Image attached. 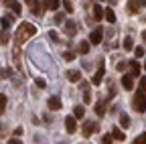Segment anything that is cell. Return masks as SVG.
Listing matches in <instances>:
<instances>
[{"label":"cell","mask_w":146,"mask_h":144,"mask_svg":"<svg viewBox=\"0 0 146 144\" xmlns=\"http://www.w3.org/2000/svg\"><path fill=\"white\" fill-rule=\"evenodd\" d=\"M142 41H144V47H146V31H142Z\"/></svg>","instance_id":"cell-41"},{"label":"cell","mask_w":146,"mask_h":144,"mask_svg":"<svg viewBox=\"0 0 146 144\" xmlns=\"http://www.w3.org/2000/svg\"><path fill=\"white\" fill-rule=\"evenodd\" d=\"M14 16H16V14H12V16L8 14V16H4V19H2V27H4V29H8V27L14 23Z\"/></svg>","instance_id":"cell-24"},{"label":"cell","mask_w":146,"mask_h":144,"mask_svg":"<svg viewBox=\"0 0 146 144\" xmlns=\"http://www.w3.org/2000/svg\"><path fill=\"white\" fill-rule=\"evenodd\" d=\"M36 35V27L33 25V23H23L21 27H18V31H16V35H14V41L21 45V43H25L27 39H31V37H35Z\"/></svg>","instance_id":"cell-1"},{"label":"cell","mask_w":146,"mask_h":144,"mask_svg":"<svg viewBox=\"0 0 146 144\" xmlns=\"http://www.w3.org/2000/svg\"><path fill=\"white\" fill-rule=\"evenodd\" d=\"M75 33H77V25L73 21H67L65 23V35H67V37H73Z\"/></svg>","instance_id":"cell-11"},{"label":"cell","mask_w":146,"mask_h":144,"mask_svg":"<svg viewBox=\"0 0 146 144\" xmlns=\"http://www.w3.org/2000/svg\"><path fill=\"white\" fill-rule=\"evenodd\" d=\"M108 2H110V4H114V2H116V0H108Z\"/></svg>","instance_id":"cell-44"},{"label":"cell","mask_w":146,"mask_h":144,"mask_svg":"<svg viewBox=\"0 0 146 144\" xmlns=\"http://www.w3.org/2000/svg\"><path fill=\"white\" fill-rule=\"evenodd\" d=\"M6 102H8V98H6L4 94H0V114L6 112Z\"/></svg>","instance_id":"cell-23"},{"label":"cell","mask_w":146,"mask_h":144,"mask_svg":"<svg viewBox=\"0 0 146 144\" xmlns=\"http://www.w3.org/2000/svg\"><path fill=\"white\" fill-rule=\"evenodd\" d=\"M132 49H134V55H136L138 59H142V57H144V53H146V51H144V47H132Z\"/></svg>","instance_id":"cell-27"},{"label":"cell","mask_w":146,"mask_h":144,"mask_svg":"<svg viewBox=\"0 0 146 144\" xmlns=\"http://www.w3.org/2000/svg\"><path fill=\"white\" fill-rule=\"evenodd\" d=\"M8 75H10V73H8V71H6V69H2V67H0V79H6Z\"/></svg>","instance_id":"cell-36"},{"label":"cell","mask_w":146,"mask_h":144,"mask_svg":"<svg viewBox=\"0 0 146 144\" xmlns=\"http://www.w3.org/2000/svg\"><path fill=\"white\" fill-rule=\"evenodd\" d=\"M122 85H124V89H132V87H134L132 75H124V77H122Z\"/></svg>","instance_id":"cell-16"},{"label":"cell","mask_w":146,"mask_h":144,"mask_svg":"<svg viewBox=\"0 0 146 144\" xmlns=\"http://www.w3.org/2000/svg\"><path fill=\"white\" fill-rule=\"evenodd\" d=\"M112 138H116V140H126V138H124V132H122L120 128H114V130H112Z\"/></svg>","instance_id":"cell-26"},{"label":"cell","mask_w":146,"mask_h":144,"mask_svg":"<svg viewBox=\"0 0 146 144\" xmlns=\"http://www.w3.org/2000/svg\"><path fill=\"white\" fill-rule=\"evenodd\" d=\"M49 39H51V41H55V43H59V35L55 33V31H51V33H49Z\"/></svg>","instance_id":"cell-34"},{"label":"cell","mask_w":146,"mask_h":144,"mask_svg":"<svg viewBox=\"0 0 146 144\" xmlns=\"http://www.w3.org/2000/svg\"><path fill=\"white\" fill-rule=\"evenodd\" d=\"M2 132H4V126H0V134H2Z\"/></svg>","instance_id":"cell-43"},{"label":"cell","mask_w":146,"mask_h":144,"mask_svg":"<svg viewBox=\"0 0 146 144\" xmlns=\"http://www.w3.org/2000/svg\"><path fill=\"white\" fill-rule=\"evenodd\" d=\"M120 126L126 130V128H130V118H128V114H120Z\"/></svg>","instance_id":"cell-20"},{"label":"cell","mask_w":146,"mask_h":144,"mask_svg":"<svg viewBox=\"0 0 146 144\" xmlns=\"http://www.w3.org/2000/svg\"><path fill=\"white\" fill-rule=\"evenodd\" d=\"M25 2H27V4H31V2H33V0H25Z\"/></svg>","instance_id":"cell-46"},{"label":"cell","mask_w":146,"mask_h":144,"mask_svg":"<svg viewBox=\"0 0 146 144\" xmlns=\"http://www.w3.org/2000/svg\"><path fill=\"white\" fill-rule=\"evenodd\" d=\"M104 75H106V69H104V63H100V69L96 71V75H94V79H91V83H94V85H100L102 79H104Z\"/></svg>","instance_id":"cell-9"},{"label":"cell","mask_w":146,"mask_h":144,"mask_svg":"<svg viewBox=\"0 0 146 144\" xmlns=\"http://www.w3.org/2000/svg\"><path fill=\"white\" fill-rule=\"evenodd\" d=\"M73 116H75V120L83 118L85 116V108L83 106H75V108H73Z\"/></svg>","instance_id":"cell-17"},{"label":"cell","mask_w":146,"mask_h":144,"mask_svg":"<svg viewBox=\"0 0 146 144\" xmlns=\"http://www.w3.org/2000/svg\"><path fill=\"white\" fill-rule=\"evenodd\" d=\"M140 87H142L144 92H146V77H142V79H140Z\"/></svg>","instance_id":"cell-40"},{"label":"cell","mask_w":146,"mask_h":144,"mask_svg":"<svg viewBox=\"0 0 146 144\" xmlns=\"http://www.w3.org/2000/svg\"><path fill=\"white\" fill-rule=\"evenodd\" d=\"M138 10H140L138 0H130V2H128V12H130V14H138Z\"/></svg>","instance_id":"cell-15"},{"label":"cell","mask_w":146,"mask_h":144,"mask_svg":"<svg viewBox=\"0 0 146 144\" xmlns=\"http://www.w3.org/2000/svg\"><path fill=\"white\" fill-rule=\"evenodd\" d=\"M29 8H31V12H33V14H36V16H41V14L45 12L43 2H36V0H33V2L29 4Z\"/></svg>","instance_id":"cell-6"},{"label":"cell","mask_w":146,"mask_h":144,"mask_svg":"<svg viewBox=\"0 0 146 144\" xmlns=\"http://www.w3.org/2000/svg\"><path fill=\"white\" fill-rule=\"evenodd\" d=\"M130 75L132 77H140V63L134 59V61H130Z\"/></svg>","instance_id":"cell-13"},{"label":"cell","mask_w":146,"mask_h":144,"mask_svg":"<svg viewBox=\"0 0 146 144\" xmlns=\"http://www.w3.org/2000/svg\"><path fill=\"white\" fill-rule=\"evenodd\" d=\"M122 45H124V49H126V51H132V47H134V39H132V37H126Z\"/></svg>","instance_id":"cell-22"},{"label":"cell","mask_w":146,"mask_h":144,"mask_svg":"<svg viewBox=\"0 0 146 144\" xmlns=\"http://www.w3.org/2000/svg\"><path fill=\"white\" fill-rule=\"evenodd\" d=\"M61 4H63L65 12H73V4H71V0H61Z\"/></svg>","instance_id":"cell-28"},{"label":"cell","mask_w":146,"mask_h":144,"mask_svg":"<svg viewBox=\"0 0 146 144\" xmlns=\"http://www.w3.org/2000/svg\"><path fill=\"white\" fill-rule=\"evenodd\" d=\"M35 83H36V87H41V89H45V87H47V81H45V79H41V77H36V79H35Z\"/></svg>","instance_id":"cell-31"},{"label":"cell","mask_w":146,"mask_h":144,"mask_svg":"<svg viewBox=\"0 0 146 144\" xmlns=\"http://www.w3.org/2000/svg\"><path fill=\"white\" fill-rule=\"evenodd\" d=\"M98 130H100V124H98V122H85V124H83V136H85V138H89L91 134L98 132Z\"/></svg>","instance_id":"cell-4"},{"label":"cell","mask_w":146,"mask_h":144,"mask_svg":"<svg viewBox=\"0 0 146 144\" xmlns=\"http://www.w3.org/2000/svg\"><path fill=\"white\" fill-rule=\"evenodd\" d=\"M104 16L108 19V23H116V14L112 8H104Z\"/></svg>","instance_id":"cell-18"},{"label":"cell","mask_w":146,"mask_h":144,"mask_svg":"<svg viewBox=\"0 0 146 144\" xmlns=\"http://www.w3.org/2000/svg\"><path fill=\"white\" fill-rule=\"evenodd\" d=\"M2 2H4V4H8V2H10V0H2Z\"/></svg>","instance_id":"cell-45"},{"label":"cell","mask_w":146,"mask_h":144,"mask_svg":"<svg viewBox=\"0 0 146 144\" xmlns=\"http://www.w3.org/2000/svg\"><path fill=\"white\" fill-rule=\"evenodd\" d=\"M75 128H77L75 116H67V118H65V130H67L69 134H73V132H75Z\"/></svg>","instance_id":"cell-8"},{"label":"cell","mask_w":146,"mask_h":144,"mask_svg":"<svg viewBox=\"0 0 146 144\" xmlns=\"http://www.w3.org/2000/svg\"><path fill=\"white\" fill-rule=\"evenodd\" d=\"M43 6H45V8H49V10H59L61 0H43Z\"/></svg>","instance_id":"cell-12"},{"label":"cell","mask_w":146,"mask_h":144,"mask_svg":"<svg viewBox=\"0 0 146 144\" xmlns=\"http://www.w3.org/2000/svg\"><path fill=\"white\" fill-rule=\"evenodd\" d=\"M12 59H14V65H16V69L23 73L25 69H23V61H21V45H18V43H16V45H14V49H12Z\"/></svg>","instance_id":"cell-3"},{"label":"cell","mask_w":146,"mask_h":144,"mask_svg":"<svg viewBox=\"0 0 146 144\" xmlns=\"http://www.w3.org/2000/svg\"><path fill=\"white\" fill-rule=\"evenodd\" d=\"M8 39H10V37H8V33H6V29H4V33L0 35V45H6V43H8Z\"/></svg>","instance_id":"cell-30"},{"label":"cell","mask_w":146,"mask_h":144,"mask_svg":"<svg viewBox=\"0 0 146 144\" xmlns=\"http://www.w3.org/2000/svg\"><path fill=\"white\" fill-rule=\"evenodd\" d=\"M138 4L140 6H146V0H138Z\"/></svg>","instance_id":"cell-42"},{"label":"cell","mask_w":146,"mask_h":144,"mask_svg":"<svg viewBox=\"0 0 146 144\" xmlns=\"http://www.w3.org/2000/svg\"><path fill=\"white\" fill-rule=\"evenodd\" d=\"M102 37H104V31H102V27H98L94 33H91V37H89V45H100Z\"/></svg>","instance_id":"cell-5"},{"label":"cell","mask_w":146,"mask_h":144,"mask_svg":"<svg viewBox=\"0 0 146 144\" xmlns=\"http://www.w3.org/2000/svg\"><path fill=\"white\" fill-rule=\"evenodd\" d=\"M91 10H94V19H96V21H102V19H104V8L98 4V0H94V6H91Z\"/></svg>","instance_id":"cell-10"},{"label":"cell","mask_w":146,"mask_h":144,"mask_svg":"<svg viewBox=\"0 0 146 144\" xmlns=\"http://www.w3.org/2000/svg\"><path fill=\"white\" fill-rule=\"evenodd\" d=\"M77 51L81 53V55H87V53H89V41H81L79 47H77Z\"/></svg>","instance_id":"cell-19"},{"label":"cell","mask_w":146,"mask_h":144,"mask_svg":"<svg viewBox=\"0 0 146 144\" xmlns=\"http://www.w3.org/2000/svg\"><path fill=\"white\" fill-rule=\"evenodd\" d=\"M55 23H57V25H61V23H65V16H63L61 12H57V14H55Z\"/></svg>","instance_id":"cell-32"},{"label":"cell","mask_w":146,"mask_h":144,"mask_svg":"<svg viewBox=\"0 0 146 144\" xmlns=\"http://www.w3.org/2000/svg\"><path fill=\"white\" fill-rule=\"evenodd\" d=\"M96 114H98L100 118L106 114V106H104V102H98V104H96Z\"/></svg>","instance_id":"cell-25"},{"label":"cell","mask_w":146,"mask_h":144,"mask_svg":"<svg viewBox=\"0 0 146 144\" xmlns=\"http://www.w3.org/2000/svg\"><path fill=\"white\" fill-rule=\"evenodd\" d=\"M8 6L12 8V12H14L16 16H18V14H21V12H23V8H21V4H18V2H14V0H10V2H8Z\"/></svg>","instance_id":"cell-21"},{"label":"cell","mask_w":146,"mask_h":144,"mask_svg":"<svg viewBox=\"0 0 146 144\" xmlns=\"http://www.w3.org/2000/svg\"><path fill=\"white\" fill-rule=\"evenodd\" d=\"M65 75H67V79H69V81H75V83L81 79V73H79V71H73V69H69Z\"/></svg>","instance_id":"cell-14"},{"label":"cell","mask_w":146,"mask_h":144,"mask_svg":"<svg viewBox=\"0 0 146 144\" xmlns=\"http://www.w3.org/2000/svg\"><path fill=\"white\" fill-rule=\"evenodd\" d=\"M63 59L65 61H73V59H75V53H73V51H65L63 53Z\"/></svg>","instance_id":"cell-29"},{"label":"cell","mask_w":146,"mask_h":144,"mask_svg":"<svg viewBox=\"0 0 146 144\" xmlns=\"http://www.w3.org/2000/svg\"><path fill=\"white\" fill-rule=\"evenodd\" d=\"M116 69H118V71H124V69H126V61H124V63H122V61H120V63H118V65H116Z\"/></svg>","instance_id":"cell-39"},{"label":"cell","mask_w":146,"mask_h":144,"mask_svg":"<svg viewBox=\"0 0 146 144\" xmlns=\"http://www.w3.org/2000/svg\"><path fill=\"white\" fill-rule=\"evenodd\" d=\"M132 106H134V110L136 112H146V94H144V89H138V92L134 94V100H132Z\"/></svg>","instance_id":"cell-2"},{"label":"cell","mask_w":146,"mask_h":144,"mask_svg":"<svg viewBox=\"0 0 146 144\" xmlns=\"http://www.w3.org/2000/svg\"><path fill=\"white\" fill-rule=\"evenodd\" d=\"M102 142H104V144H110V142H114V140H112V134H106V136H102Z\"/></svg>","instance_id":"cell-35"},{"label":"cell","mask_w":146,"mask_h":144,"mask_svg":"<svg viewBox=\"0 0 146 144\" xmlns=\"http://www.w3.org/2000/svg\"><path fill=\"white\" fill-rule=\"evenodd\" d=\"M134 144H146V134H140V136L134 140Z\"/></svg>","instance_id":"cell-33"},{"label":"cell","mask_w":146,"mask_h":144,"mask_svg":"<svg viewBox=\"0 0 146 144\" xmlns=\"http://www.w3.org/2000/svg\"><path fill=\"white\" fill-rule=\"evenodd\" d=\"M47 106H49V110L57 112V110H61V100H59L57 96H53V98H49V100H47Z\"/></svg>","instance_id":"cell-7"},{"label":"cell","mask_w":146,"mask_h":144,"mask_svg":"<svg viewBox=\"0 0 146 144\" xmlns=\"http://www.w3.org/2000/svg\"><path fill=\"white\" fill-rule=\"evenodd\" d=\"M21 142H23V140H18V136H14V138L8 140V144H21Z\"/></svg>","instance_id":"cell-38"},{"label":"cell","mask_w":146,"mask_h":144,"mask_svg":"<svg viewBox=\"0 0 146 144\" xmlns=\"http://www.w3.org/2000/svg\"><path fill=\"white\" fill-rule=\"evenodd\" d=\"M83 102H85V104H89V102H91V94H89V92H85V94H83Z\"/></svg>","instance_id":"cell-37"}]
</instances>
